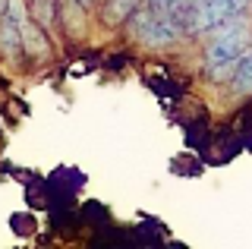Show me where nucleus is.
<instances>
[{
  "label": "nucleus",
  "instance_id": "f03ea898",
  "mask_svg": "<svg viewBox=\"0 0 252 249\" xmlns=\"http://www.w3.org/2000/svg\"><path fill=\"white\" fill-rule=\"evenodd\" d=\"M132 35L139 38L148 48H167L170 41H177L183 29L177 26V19L170 16L167 10H158V6H148V10H139L129 22Z\"/></svg>",
  "mask_w": 252,
  "mask_h": 249
},
{
  "label": "nucleus",
  "instance_id": "423d86ee",
  "mask_svg": "<svg viewBox=\"0 0 252 249\" xmlns=\"http://www.w3.org/2000/svg\"><path fill=\"white\" fill-rule=\"evenodd\" d=\"M79 3H82V6H89V3H92V0H79Z\"/></svg>",
  "mask_w": 252,
  "mask_h": 249
},
{
  "label": "nucleus",
  "instance_id": "f257e3e1",
  "mask_svg": "<svg viewBox=\"0 0 252 249\" xmlns=\"http://www.w3.org/2000/svg\"><path fill=\"white\" fill-rule=\"evenodd\" d=\"M243 51H246V22L233 19V22H227V29L208 44V54H205V69H208V76L227 79V69H233V63L240 60Z\"/></svg>",
  "mask_w": 252,
  "mask_h": 249
},
{
  "label": "nucleus",
  "instance_id": "20e7f679",
  "mask_svg": "<svg viewBox=\"0 0 252 249\" xmlns=\"http://www.w3.org/2000/svg\"><path fill=\"white\" fill-rule=\"evenodd\" d=\"M22 26L26 22H19L13 13H6V10L0 13V51L6 57H16L22 51Z\"/></svg>",
  "mask_w": 252,
  "mask_h": 249
},
{
  "label": "nucleus",
  "instance_id": "39448f33",
  "mask_svg": "<svg viewBox=\"0 0 252 249\" xmlns=\"http://www.w3.org/2000/svg\"><path fill=\"white\" fill-rule=\"evenodd\" d=\"M230 85H233L236 95H249V92H252V51H243L240 60L233 63Z\"/></svg>",
  "mask_w": 252,
  "mask_h": 249
},
{
  "label": "nucleus",
  "instance_id": "7ed1b4c3",
  "mask_svg": "<svg viewBox=\"0 0 252 249\" xmlns=\"http://www.w3.org/2000/svg\"><path fill=\"white\" fill-rule=\"evenodd\" d=\"M249 0H192V32H215L240 19Z\"/></svg>",
  "mask_w": 252,
  "mask_h": 249
}]
</instances>
